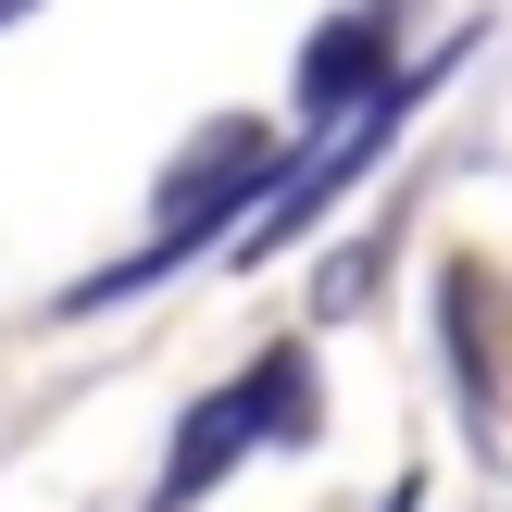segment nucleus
Here are the masks:
<instances>
[{
  "label": "nucleus",
  "instance_id": "f257e3e1",
  "mask_svg": "<svg viewBox=\"0 0 512 512\" xmlns=\"http://www.w3.org/2000/svg\"><path fill=\"white\" fill-rule=\"evenodd\" d=\"M275 125H250V113H225V125H200L188 150L163 163V200H150V250H125V263H100V275H75L63 300H50V325H75V313H113V300H138V288H163L175 263H200V250L225 238V213H250V200L275 188Z\"/></svg>",
  "mask_w": 512,
  "mask_h": 512
},
{
  "label": "nucleus",
  "instance_id": "f03ea898",
  "mask_svg": "<svg viewBox=\"0 0 512 512\" xmlns=\"http://www.w3.org/2000/svg\"><path fill=\"white\" fill-rule=\"evenodd\" d=\"M463 50H475V38L425 50V63H400L375 100H350L338 125H313V138H300L288 163H275V188L250 200V225H225V263H275V250H300V238H313V225H325V213H338V200H350V188H363V175L400 150V125H413L425 100H438V75L463 63Z\"/></svg>",
  "mask_w": 512,
  "mask_h": 512
},
{
  "label": "nucleus",
  "instance_id": "7ed1b4c3",
  "mask_svg": "<svg viewBox=\"0 0 512 512\" xmlns=\"http://www.w3.org/2000/svg\"><path fill=\"white\" fill-rule=\"evenodd\" d=\"M313 438H325V388H313V350H300V338H275L263 363L238 375V388L188 400V425H175L163 475H150V512H200V500L225 488V475L250 463V450H313Z\"/></svg>",
  "mask_w": 512,
  "mask_h": 512
},
{
  "label": "nucleus",
  "instance_id": "20e7f679",
  "mask_svg": "<svg viewBox=\"0 0 512 512\" xmlns=\"http://www.w3.org/2000/svg\"><path fill=\"white\" fill-rule=\"evenodd\" d=\"M388 75H400V0H350V13H325L313 50H300V138L338 125L350 100H375Z\"/></svg>",
  "mask_w": 512,
  "mask_h": 512
},
{
  "label": "nucleus",
  "instance_id": "39448f33",
  "mask_svg": "<svg viewBox=\"0 0 512 512\" xmlns=\"http://www.w3.org/2000/svg\"><path fill=\"white\" fill-rule=\"evenodd\" d=\"M438 313H450V375H463V413L488 425V413H500V288H488V263H450V275H438Z\"/></svg>",
  "mask_w": 512,
  "mask_h": 512
},
{
  "label": "nucleus",
  "instance_id": "423d86ee",
  "mask_svg": "<svg viewBox=\"0 0 512 512\" xmlns=\"http://www.w3.org/2000/svg\"><path fill=\"white\" fill-rule=\"evenodd\" d=\"M13 13H38V0H0V25H13Z\"/></svg>",
  "mask_w": 512,
  "mask_h": 512
}]
</instances>
